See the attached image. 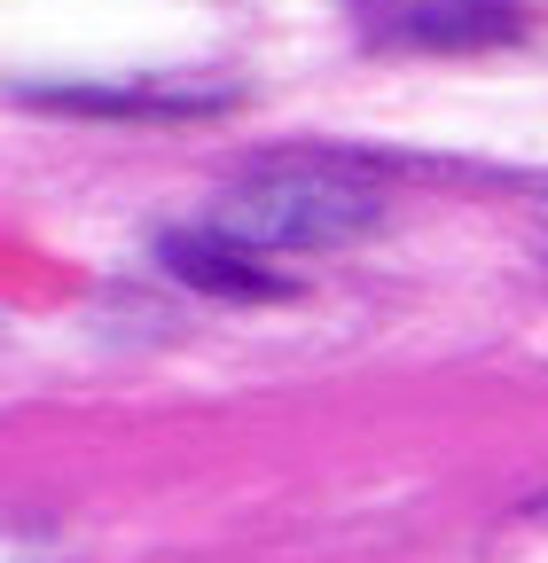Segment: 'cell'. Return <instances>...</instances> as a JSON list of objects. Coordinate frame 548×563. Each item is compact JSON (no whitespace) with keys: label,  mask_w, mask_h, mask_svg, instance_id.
Returning a JSON list of instances; mask_svg holds the SVG:
<instances>
[{"label":"cell","mask_w":548,"mask_h":563,"mask_svg":"<svg viewBox=\"0 0 548 563\" xmlns=\"http://www.w3.org/2000/svg\"><path fill=\"white\" fill-rule=\"evenodd\" d=\"M376 188L353 180L346 165H283L259 173L228 196L220 235H235L243 251H329L376 228Z\"/></svg>","instance_id":"obj_1"},{"label":"cell","mask_w":548,"mask_h":563,"mask_svg":"<svg viewBox=\"0 0 548 563\" xmlns=\"http://www.w3.org/2000/svg\"><path fill=\"white\" fill-rule=\"evenodd\" d=\"M361 16L392 47H494L525 32V0H361Z\"/></svg>","instance_id":"obj_2"},{"label":"cell","mask_w":548,"mask_h":563,"mask_svg":"<svg viewBox=\"0 0 548 563\" xmlns=\"http://www.w3.org/2000/svg\"><path fill=\"white\" fill-rule=\"evenodd\" d=\"M165 266L188 282V290H212V298H291L283 274H266L259 251H243L235 235L204 228V235H165Z\"/></svg>","instance_id":"obj_3"}]
</instances>
